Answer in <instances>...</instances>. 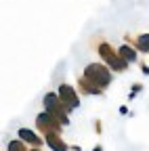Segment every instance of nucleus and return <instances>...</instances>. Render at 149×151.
Listing matches in <instances>:
<instances>
[{
	"label": "nucleus",
	"instance_id": "nucleus-10",
	"mask_svg": "<svg viewBox=\"0 0 149 151\" xmlns=\"http://www.w3.org/2000/svg\"><path fill=\"white\" fill-rule=\"evenodd\" d=\"M80 86L84 88L86 94H101V88H97L95 84H90V82L86 84V80H80Z\"/></svg>",
	"mask_w": 149,
	"mask_h": 151
},
{
	"label": "nucleus",
	"instance_id": "nucleus-6",
	"mask_svg": "<svg viewBox=\"0 0 149 151\" xmlns=\"http://www.w3.org/2000/svg\"><path fill=\"white\" fill-rule=\"evenodd\" d=\"M19 139L25 141V143H30V145H38V147L42 145V139L36 134L34 130H30V128H21V130H19Z\"/></svg>",
	"mask_w": 149,
	"mask_h": 151
},
{
	"label": "nucleus",
	"instance_id": "nucleus-2",
	"mask_svg": "<svg viewBox=\"0 0 149 151\" xmlns=\"http://www.w3.org/2000/svg\"><path fill=\"white\" fill-rule=\"evenodd\" d=\"M44 107H46V111L50 113V116H55L59 122H61V126H65L67 124V116L63 113V103H61V99H59V94H55V92H48L46 97H44Z\"/></svg>",
	"mask_w": 149,
	"mask_h": 151
},
{
	"label": "nucleus",
	"instance_id": "nucleus-5",
	"mask_svg": "<svg viewBox=\"0 0 149 151\" xmlns=\"http://www.w3.org/2000/svg\"><path fill=\"white\" fill-rule=\"evenodd\" d=\"M99 52L103 55V59L111 65V69H116V71H120V69H126V61L122 59V57L118 55V52H114V50H111V46L109 44H101L99 46Z\"/></svg>",
	"mask_w": 149,
	"mask_h": 151
},
{
	"label": "nucleus",
	"instance_id": "nucleus-3",
	"mask_svg": "<svg viewBox=\"0 0 149 151\" xmlns=\"http://www.w3.org/2000/svg\"><path fill=\"white\" fill-rule=\"evenodd\" d=\"M36 124H38V128L44 132V137H46V134H59V130H61L59 120L55 118V116H50L48 111L40 113V116L36 118Z\"/></svg>",
	"mask_w": 149,
	"mask_h": 151
},
{
	"label": "nucleus",
	"instance_id": "nucleus-4",
	"mask_svg": "<svg viewBox=\"0 0 149 151\" xmlns=\"http://www.w3.org/2000/svg\"><path fill=\"white\" fill-rule=\"evenodd\" d=\"M59 99H61L65 111H73V109L80 105V99H78L76 90H73L69 84H61V86H59Z\"/></svg>",
	"mask_w": 149,
	"mask_h": 151
},
{
	"label": "nucleus",
	"instance_id": "nucleus-13",
	"mask_svg": "<svg viewBox=\"0 0 149 151\" xmlns=\"http://www.w3.org/2000/svg\"><path fill=\"white\" fill-rule=\"evenodd\" d=\"M92 151H103V147H99V145H97V147H95V149H92Z\"/></svg>",
	"mask_w": 149,
	"mask_h": 151
},
{
	"label": "nucleus",
	"instance_id": "nucleus-14",
	"mask_svg": "<svg viewBox=\"0 0 149 151\" xmlns=\"http://www.w3.org/2000/svg\"><path fill=\"white\" fill-rule=\"evenodd\" d=\"M32 151H40V149H32Z\"/></svg>",
	"mask_w": 149,
	"mask_h": 151
},
{
	"label": "nucleus",
	"instance_id": "nucleus-9",
	"mask_svg": "<svg viewBox=\"0 0 149 151\" xmlns=\"http://www.w3.org/2000/svg\"><path fill=\"white\" fill-rule=\"evenodd\" d=\"M137 48L143 52H149V34H141L137 38Z\"/></svg>",
	"mask_w": 149,
	"mask_h": 151
},
{
	"label": "nucleus",
	"instance_id": "nucleus-11",
	"mask_svg": "<svg viewBox=\"0 0 149 151\" xmlns=\"http://www.w3.org/2000/svg\"><path fill=\"white\" fill-rule=\"evenodd\" d=\"M9 151H25L23 141H11L9 143Z\"/></svg>",
	"mask_w": 149,
	"mask_h": 151
},
{
	"label": "nucleus",
	"instance_id": "nucleus-12",
	"mask_svg": "<svg viewBox=\"0 0 149 151\" xmlns=\"http://www.w3.org/2000/svg\"><path fill=\"white\" fill-rule=\"evenodd\" d=\"M141 88H143L141 84H135L132 90H130V99H135V97H137V92H141Z\"/></svg>",
	"mask_w": 149,
	"mask_h": 151
},
{
	"label": "nucleus",
	"instance_id": "nucleus-7",
	"mask_svg": "<svg viewBox=\"0 0 149 151\" xmlns=\"http://www.w3.org/2000/svg\"><path fill=\"white\" fill-rule=\"evenodd\" d=\"M46 145H48L53 151H67V145L61 141L59 134H46Z\"/></svg>",
	"mask_w": 149,
	"mask_h": 151
},
{
	"label": "nucleus",
	"instance_id": "nucleus-8",
	"mask_svg": "<svg viewBox=\"0 0 149 151\" xmlns=\"http://www.w3.org/2000/svg\"><path fill=\"white\" fill-rule=\"evenodd\" d=\"M118 55L122 57V59H124L126 63L137 61V52H135V48H130V46H126V44H122V46L118 48Z\"/></svg>",
	"mask_w": 149,
	"mask_h": 151
},
{
	"label": "nucleus",
	"instance_id": "nucleus-1",
	"mask_svg": "<svg viewBox=\"0 0 149 151\" xmlns=\"http://www.w3.org/2000/svg\"><path fill=\"white\" fill-rule=\"evenodd\" d=\"M84 78H86L90 84H95L97 88H103V86H107V84L111 82V73H109V69H107L105 65H101V63H90V65H86V69H84Z\"/></svg>",
	"mask_w": 149,
	"mask_h": 151
}]
</instances>
